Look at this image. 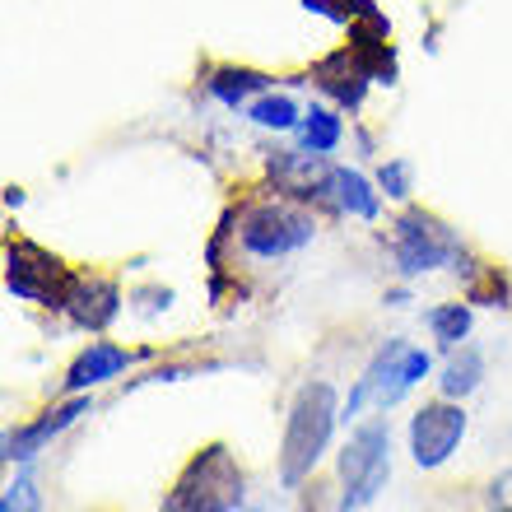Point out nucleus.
Here are the masks:
<instances>
[{
  "label": "nucleus",
  "mask_w": 512,
  "mask_h": 512,
  "mask_svg": "<svg viewBox=\"0 0 512 512\" xmlns=\"http://www.w3.org/2000/svg\"><path fill=\"white\" fill-rule=\"evenodd\" d=\"M298 131H303V149H312V154H331V149L340 145V135H345V126H340L336 112L312 108L308 117L298 122Z\"/></svg>",
  "instance_id": "6ab92c4d"
},
{
  "label": "nucleus",
  "mask_w": 512,
  "mask_h": 512,
  "mask_svg": "<svg viewBox=\"0 0 512 512\" xmlns=\"http://www.w3.org/2000/svg\"><path fill=\"white\" fill-rule=\"evenodd\" d=\"M391 247H396L401 275H424V270L461 266V261H466L457 238H452L433 215H424V210H405V215L396 219V243Z\"/></svg>",
  "instance_id": "39448f33"
},
{
  "label": "nucleus",
  "mask_w": 512,
  "mask_h": 512,
  "mask_svg": "<svg viewBox=\"0 0 512 512\" xmlns=\"http://www.w3.org/2000/svg\"><path fill=\"white\" fill-rule=\"evenodd\" d=\"M378 187L387 191L391 201H405V196H410V163H405V159H391V163H382Z\"/></svg>",
  "instance_id": "4be33fe9"
},
{
  "label": "nucleus",
  "mask_w": 512,
  "mask_h": 512,
  "mask_svg": "<svg viewBox=\"0 0 512 512\" xmlns=\"http://www.w3.org/2000/svg\"><path fill=\"white\" fill-rule=\"evenodd\" d=\"M480 378H485V354L475 350V345H461V350H452V359H447L443 378H438V391H443L447 401H461V396H471V391L480 387Z\"/></svg>",
  "instance_id": "2eb2a0df"
},
{
  "label": "nucleus",
  "mask_w": 512,
  "mask_h": 512,
  "mask_svg": "<svg viewBox=\"0 0 512 512\" xmlns=\"http://www.w3.org/2000/svg\"><path fill=\"white\" fill-rule=\"evenodd\" d=\"M238 233H243L247 252L270 261V256H289V252H298V247H308L317 224H312V215H303V210L289 201H261L243 215Z\"/></svg>",
  "instance_id": "20e7f679"
},
{
  "label": "nucleus",
  "mask_w": 512,
  "mask_h": 512,
  "mask_svg": "<svg viewBox=\"0 0 512 512\" xmlns=\"http://www.w3.org/2000/svg\"><path fill=\"white\" fill-rule=\"evenodd\" d=\"M405 350V340H391V345H382L378 354H373V364L364 368V378L354 382V391H350V401H345V410L340 415L345 419H354L364 405H378V396H382V387H387V373H391V364H396V354Z\"/></svg>",
  "instance_id": "ddd939ff"
},
{
  "label": "nucleus",
  "mask_w": 512,
  "mask_h": 512,
  "mask_svg": "<svg viewBox=\"0 0 512 512\" xmlns=\"http://www.w3.org/2000/svg\"><path fill=\"white\" fill-rule=\"evenodd\" d=\"M429 331L443 350H457L461 340L471 336V308L466 303H443V308L429 312Z\"/></svg>",
  "instance_id": "a211bd4d"
},
{
  "label": "nucleus",
  "mask_w": 512,
  "mask_h": 512,
  "mask_svg": "<svg viewBox=\"0 0 512 512\" xmlns=\"http://www.w3.org/2000/svg\"><path fill=\"white\" fill-rule=\"evenodd\" d=\"M331 173H336V168H326L322 154H312V149H284V154L270 159L275 187L298 196V201H308V196H331Z\"/></svg>",
  "instance_id": "1a4fd4ad"
},
{
  "label": "nucleus",
  "mask_w": 512,
  "mask_h": 512,
  "mask_svg": "<svg viewBox=\"0 0 512 512\" xmlns=\"http://www.w3.org/2000/svg\"><path fill=\"white\" fill-rule=\"evenodd\" d=\"M252 122L256 126H270V131H289V126H298L294 98L270 94V98H261V103H252Z\"/></svg>",
  "instance_id": "412c9836"
},
{
  "label": "nucleus",
  "mask_w": 512,
  "mask_h": 512,
  "mask_svg": "<svg viewBox=\"0 0 512 512\" xmlns=\"http://www.w3.org/2000/svg\"><path fill=\"white\" fill-rule=\"evenodd\" d=\"M485 503H489V512H512V466H508V471H499L494 480H489Z\"/></svg>",
  "instance_id": "5701e85b"
},
{
  "label": "nucleus",
  "mask_w": 512,
  "mask_h": 512,
  "mask_svg": "<svg viewBox=\"0 0 512 512\" xmlns=\"http://www.w3.org/2000/svg\"><path fill=\"white\" fill-rule=\"evenodd\" d=\"M429 368H433L429 350H415V345H405V350L396 354L391 373H387V387H382V396H378V410H391V405L401 401V396L415 387V382L429 378Z\"/></svg>",
  "instance_id": "4468645a"
},
{
  "label": "nucleus",
  "mask_w": 512,
  "mask_h": 512,
  "mask_svg": "<svg viewBox=\"0 0 512 512\" xmlns=\"http://www.w3.org/2000/svg\"><path fill=\"white\" fill-rule=\"evenodd\" d=\"M466 438V410L457 401H429L410 419V457L419 471H438Z\"/></svg>",
  "instance_id": "423d86ee"
},
{
  "label": "nucleus",
  "mask_w": 512,
  "mask_h": 512,
  "mask_svg": "<svg viewBox=\"0 0 512 512\" xmlns=\"http://www.w3.org/2000/svg\"><path fill=\"white\" fill-rule=\"evenodd\" d=\"M266 75L261 70H238V66H224L210 75V94L219 98V103H229V108H238L247 94H261L266 89Z\"/></svg>",
  "instance_id": "f3484780"
},
{
  "label": "nucleus",
  "mask_w": 512,
  "mask_h": 512,
  "mask_svg": "<svg viewBox=\"0 0 512 512\" xmlns=\"http://www.w3.org/2000/svg\"><path fill=\"white\" fill-rule=\"evenodd\" d=\"M340 419V401L331 382H303L289 405V419H284V443H280V485L298 489L317 471V461L326 457L331 447V433H336Z\"/></svg>",
  "instance_id": "f257e3e1"
},
{
  "label": "nucleus",
  "mask_w": 512,
  "mask_h": 512,
  "mask_svg": "<svg viewBox=\"0 0 512 512\" xmlns=\"http://www.w3.org/2000/svg\"><path fill=\"white\" fill-rule=\"evenodd\" d=\"M331 201H336L345 215L378 219V191L368 187V177L354 173V168H336V173H331Z\"/></svg>",
  "instance_id": "dca6fc26"
},
{
  "label": "nucleus",
  "mask_w": 512,
  "mask_h": 512,
  "mask_svg": "<svg viewBox=\"0 0 512 512\" xmlns=\"http://www.w3.org/2000/svg\"><path fill=\"white\" fill-rule=\"evenodd\" d=\"M135 364V354L131 350H122V345H108V340H94L89 350L70 364V373H66V391H89V387H98V382H112L117 373H126V368Z\"/></svg>",
  "instance_id": "f8f14e48"
},
{
  "label": "nucleus",
  "mask_w": 512,
  "mask_h": 512,
  "mask_svg": "<svg viewBox=\"0 0 512 512\" xmlns=\"http://www.w3.org/2000/svg\"><path fill=\"white\" fill-rule=\"evenodd\" d=\"M61 308L84 331H108L117 322V312H122V289L112 280H103V275H70Z\"/></svg>",
  "instance_id": "6e6552de"
},
{
  "label": "nucleus",
  "mask_w": 512,
  "mask_h": 512,
  "mask_svg": "<svg viewBox=\"0 0 512 512\" xmlns=\"http://www.w3.org/2000/svg\"><path fill=\"white\" fill-rule=\"evenodd\" d=\"M340 512H359L382 494L391 475V429L387 424H364L354 429V438L340 447Z\"/></svg>",
  "instance_id": "7ed1b4c3"
},
{
  "label": "nucleus",
  "mask_w": 512,
  "mask_h": 512,
  "mask_svg": "<svg viewBox=\"0 0 512 512\" xmlns=\"http://www.w3.org/2000/svg\"><path fill=\"white\" fill-rule=\"evenodd\" d=\"M84 410H89V401H84V396H75V401L56 405V410H47V415L33 419V424H19V429H10V433H5V457H10V461H33L42 447L52 443L61 429H70V424H75Z\"/></svg>",
  "instance_id": "9d476101"
},
{
  "label": "nucleus",
  "mask_w": 512,
  "mask_h": 512,
  "mask_svg": "<svg viewBox=\"0 0 512 512\" xmlns=\"http://www.w3.org/2000/svg\"><path fill=\"white\" fill-rule=\"evenodd\" d=\"M70 284V270L56 261L52 252H42L38 243H10V270H5V289L24 303H42V308H61Z\"/></svg>",
  "instance_id": "0eeeda50"
},
{
  "label": "nucleus",
  "mask_w": 512,
  "mask_h": 512,
  "mask_svg": "<svg viewBox=\"0 0 512 512\" xmlns=\"http://www.w3.org/2000/svg\"><path fill=\"white\" fill-rule=\"evenodd\" d=\"M238 512H270V508H266V503H243Z\"/></svg>",
  "instance_id": "b1692460"
},
{
  "label": "nucleus",
  "mask_w": 512,
  "mask_h": 512,
  "mask_svg": "<svg viewBox=\"0 0 512 512\" xmlns=\"http://www.w3.org/2000/svg\"><path fill=\"white\" fill-rule=\"evenodd\" d=\"M0 512H42V494H38L33 471H19L10 485H5V494H0Z\"/></svg>",
  "instance_id": "aec40b11"
},
{
  "label": "nucleus",
  "mask_w": 512,
  "mask_h": 512,
  "mask_svg": "<svg viewBox=\"0 0 512 512\" xmlns=\"http://www.w3.org/2000/svg\"><path fill=\"white\" fill-rule=\"evenodd\" d=\"M243 508V466L224 443L201 447L173 480L163 512H238Z\"/></svg>",
  "instance_id": "f03ea898"
},
{
  "label": "nucleus",
  "mask_w": 512,
  "mask_h": 512,
  "mask_svg": "<svg viewBox=\"0 0 512 512\" xmlns=\"http://www.w3.org/2000/svg\"><path fill=\"white\" fill-rule=\"evenodd\" d=\"M312 80H317V89H326V94L336 98L340 108H359L368 94V84H373V75L364 70V61L345 47V52L326 56L322 66L312 70Z\"/></svg>",
  "instance_id": "9b49d317"
}]
</instances>
